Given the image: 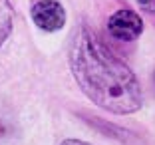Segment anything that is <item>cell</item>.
Returning a JSON list of instances; mask_svg holds the SVG:
<instances>
[{
    "mask_svg": "<svg viewBox=\"0 0 155 145\" xmlns=\"http://www.w3.org/2000/svg\"><path fill=\"white\" fill-rule=\"evenodd\" d=\"M68 60L78 86L94 104L117 115L141 107L143 94L135 74L87 26L74 30Z\"/></svg>",
    "mask_w": 155,
    "mask_h": 145,
    "instance_id": "cell-1",
    "label": "cell"
},
{
    "mask_svg": "<svg viewBox=\"0 0 155 145\" xmlns=\"http://www.w3.org/2000/svg\"><path fill=\"white\" fill-rule=\"evenodd\" d=\"M16 123L8 115L4 107H0V145H10L12 141H16Z\"/></svg>",
    "mask_w": 155,
    "mask_h": 145,
    "instance_id": "cell-4",
    "label": "cell"
},
{
    "mask_svg": "<svg viewBox=\"0 0 155 145\" xmlns=\"http://www.w3.org/2000/svg\"><path fill=\"white\" fill-rule=\"evenodd\" d=\"M139 8H143L145 12L149 14H155V0H137Z\"/></svg>",
    "mask_w": 155,
    "mask_h": 145,
    "instance_id": "cell-6",
    "label": "cell"
},
{
    "mask_svg": "<svg viewBox=\"0 0 155 145\" xmlns=\"http://www.w3.org/2000/svg\"><path fill=\"white\" fill-rule=\"evenodd\" d=\"M60 145H91V143H86V141H80V139H66Z\"/></svg>",
    "mask_w": 155,
    "mask_h": 145,
    "instance_id": "cell-7",
    "label": "cell"
},
{
    "mask_svg": "<svg viewBox=\"0 0 155 145\" xmlns=\"http://www.w3.org/2000/svg\"><path fill=\"white\" fill-rule=\"evenodd\" d=\"M153 82H155V74H153Z\"/></svg>",
    "mask_w": 155,
    "mask_h": 145,
    "instance_id": "cell-8",
    "label": "cell"
},
{
    "mask_svg": "<svg viewBox=\"0 0 155 145\" xmlns=\"http://www.w3.org/2000/svg\"><path fill=\"white\" fill-rule=\"evenodd\" d=\"M32 20L46 32H56L66 24V10L58 0H38L32 6Z\"/></svg>",
    "mask_w": 155,
    "mask_h": 145,
    "instance_id": "cell-3",
    "label": "cell"
},
{
    "mask_svg": "<svg viewBox=\"0 0 155 145\" xmlns=\"http://www.w3.org/2000/svg\"><path fill=\"white\" fill-rule=\"evenodd\" d=\"M107 30L115 40L133 42L143 32V20L137 12L129 8H121L114 12L107 20Z\"/></svg>",
    "mask_w": 155,
    "mask_h": 145,
    "instance_id": "cell-2",
    "label": "cell"
},
{
    "mask_svg": "<svg viewBox=\"0 0 155 145\" xmlns=\"http://www.w3.org/2000/svg\"><path fill=\"white\" fill-rule=\"evenodd\" d=\"M12 20H14V10L10 0H0V46L12 32Z\"/></svg>",
    "mask_w": 155,
    "mask_h": 145,
    "instance_id": "cell-5",
    "label": "cell"
}]
</instances>
